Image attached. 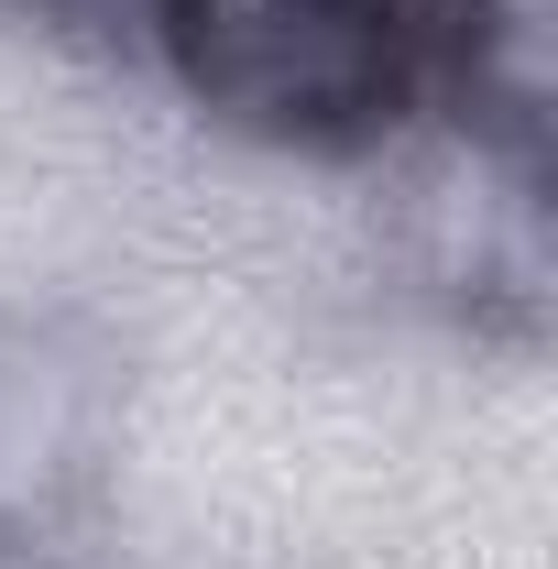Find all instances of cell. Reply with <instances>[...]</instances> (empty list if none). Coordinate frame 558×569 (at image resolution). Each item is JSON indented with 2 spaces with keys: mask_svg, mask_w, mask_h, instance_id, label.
I'll return each instance as SVG.
<instances>
[{
  "mask_svg": "<svg viewBox=\"0 0 558 569\" xmlns=\"http://www.w3.org/2000/svg\"><path fill=\"white\" fill-rule=\"evenodd\" d=\"M153 33L219 110L275 132L395 121L427 67V0H153Z\"/></svg>",
  "mask_w": 558,
  "mask_h": 569,
  "instance_id": "cell-1",
  "label": "cell"
}]
</instances>
